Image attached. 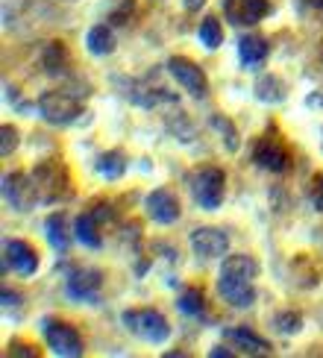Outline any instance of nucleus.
<instances>
[{"instance_id":"obj_1","label":"nucleus","mask_w":323,"mask_h":358,"mask_svg":"<svg viewBox=\"0 0 323 358\" xmlns=\"http://www.w3.org/2000/svg\"><path fill=\"white\" fill-rule=\"evenodd\" d=\"M259 273V264L253 256H227L217 273V294L232 306V308H250L256 303V288L253 279Z\"/></svg>"},{"instance_id":"obj_2","label":"nucleus","mask_w":323,"mask_h":358,"mask_svg":"<svg viewBox=\"0 0 323 358\" xmlns=\"http://www.w3.org/2000/svg\"><path fill=\"white\" fill-rule=\"evenodd\" d=\"M121 320L132 335H138L147 344H165L171 338V326L156 308H129L121 315Z\"/></svg>"},{"instance_id":"obj_3","label":"nucleus","mask_w":323,"mask_h":358,"mask_svg":"<svg viewBox=\"0 0 323 358\" xmlns=\"http://www.w3.org/2000/svg\"><path fill=\"white\" fill-rule=\"evenodd\" d=\"M224 182H227L224 171L215 165H206L197 173H191V194H194L197 206L206 208V212L220 208V203H224Z\"/></svg>"},{"instance_id":"obj_4","label":"nucleus","mask_w":323,"mask_h":358,"mask_svg":"<svg viewBox=\"0 0 323 358\" xmlns=\"http://www.w3.org/2000/svg\"><path fill=\"white\" fill-rule=\"evenodd\" d=\"M38 112L48 124L53 127H68L80 117V103L73 100L68 92H44L38 100Z\"/></svg>"},{"instance_id":"obj_5","label":"nucleus","mask_w":323,"mask_h":358,"mask_svg":"<svg viewBox=\"0 0 323 358\" xmlns=\"http://www.w3.org/2000/svg\"><path fill=\"white\" fill-rule=\"evenodd\" d=\"M168 71L191 97L203 100L206 94H209V80H206V73H203V68L197 62H191V59H185V56H171L168 59Z\"/></svg>"},{"instance_id":"obj_6","label":"nucleus","mask_w":323,"mask_h":358,"mask_svg":"<svg viewBox=\"0 0 323 358\" xmlns=\"http://www.w3.org/2000/svg\"><path fill=\"white\" fill-rule=\"evenodd\" d=\"M253 162L259 168L264 171H271V173H285L291 168V153H288V147L273 138V136H261L253 147Z\"/></svg>"},{"instance_id":"obj_7","label":"nucleus","mask_w":323,"mask_h":358,"mask_svg":"<svg viewBox=\"0 0 323 358\" xmlns=\"http://www.w3.org/2000/svg\"><path fill=\"white\" fill-rule=\"evenodd\" d=\"M44 338H48V347L62 355V358H77L82 355V338L80 332L68 323H44Z\"/></svg>"},{"instance_id":"obj_8","label":"nucleus","mask_w":323,"mask_h":358,"mask_svg":"<svg viewBox=\"0 0 323 358\" xmlns=\"http://www.w3.org/2000/svg\"><path fill=\"white\" fill-rule=\"evenodd\" d=\"M188 241L200 259H220V256H227V250H229V235L215 227H197Z\"/></svg>"},{"instance_id":"obj_9","label":"nucleus","mask_w":323,"mask_h":358,"mask_svg":"<svg viewBox=\"0 0 323 358\" xmlns=\"http://www.w3.org/2000/svg\"><path fill=\"white\" fill-rule=\"evenodd\" d=\"M3 256H6V267L18 271L21 276H33L38 271V252L29 247L27 241L6 238V241H3Z\"/></svg>"},{"instance_id":"obj_10","label":"nucleus","mask_w":323,"mask_h":358,"mask_svg":"<svg viewBox=\"0 0 323 358\" xmlns=\"http://www.w3.org/2000/svg\"><path fill=\"white\" fill-rule=\"evenodd\" d=\"M147 215H150L156 223H176L182 215V208H180V200H176V194L168 191V188H156L150 191V197H147Z\"/></svg>"},{"instance_id":"obj_11","label":"nucleus","mask_w":323,"mask_h":358,"mask_svg":"<svg viewBox=\"0 0 323 358\" xmlns=\"http://www.w3.org/2000/svg\"><path fill=\"white\" fill-rule=\"evenodd\" d=\"M3 200L24 212L29 203H36V191H33V179H27L24 173H6L3 176Z\"/></svg>"},{"instance_id":"obj_12","label":"nucleus","mask_w":323,"mask_h":358,"mask_svg":"<svg viewBox=\"0 0 323 358\" xmlns=\"http://www.w3.org/2000/svg\"><path fill=\"white\" fill-rule=\"evenodd\" d=\"M268 9V0H227V18L232 24H259Z\"/></svg>"},{"instance_id":"obj_13","label":"nucleus","mask_w":323,"mask_h":358,"mask_svg":"<svg viewBox=\"0 0 323 358\" xmlns=\"http://www.w3.org/2000/svg\"><path fill=\"white\" fill-rule=\"evenodd\" d=\"M100 285H103V279H100L97 271H77V273L68 279V296H71V300L94 303Z\"/></svg>"},{"instance_id":"obj_14","label":"nucleus","mask_w":323,"mask_h":358,"mask_svg":"<svg viewBox=\"0 0 323 358\" xmlns=\"http://www.w3.org/2000/svg\"><path fill=\"white\" fill-rule=\"evenodd\" d=\"M271 53V44L264 41L261 36H244L238 41V59H241V65L247 71H256L264 65V59H268Z\"/></svg>"},{"instance_id":"obj_15","label":"nucleus","mask_w":323,"mask_h":358,"mask_svg":"<svg viewBox=\"0 0 323 358\" xmlns=\"http://www.w3.org/2000/svg\"><path fill=\"white\" fill-rule=\"evenodd\" d=\"M224 338L229 341V344L238 347V350H244L247 355H268V352H271L268 341H261L256 332L244 329V326H229V329L224 332Z\"/></svg>"},{"instance_id":"obj_16","label":"nucleus","mask_w":323,"mask_h":358,"mask_svg":"<svg viewBox=\"0 0 323 358\" xmlns=\"http://www.w3.org/2000/svg\"><path fill=\"white\" fill-rule=\"evenodd\" d=\"M41 65H44V71H48L50 77H62V73H68V65H71V59H68V50H65V44H62V41H50L48 48H44Z\"/></svg>"},{"instance_id":"obj_17","label":"nucleus","mask_w":323,"mask_h":358,"mask_svg":"<svg viewBox=\"0 0 323 358\" xmlns=\"http://www.w3.org/2000/svg\"><path fill=\"white\" fill-rule=\"evenodd\" d=\"M85 44H88V53L92 56H109L115 50V36L106 24H97V27L88 29Z\"/></svg>"},{"instance_id":"obj_18","label":"nucleus","mask_w":323,"mask_h":358,"mask_svg":"<svg viewBox=\"0 0 323 358\" xmlns=\"http://www.w3.org/2000/svg\"><path fill=\"white\" fill-rule=\"evenodd\" d=\"M285 83L276 77V73H264V77L256 80V97L261 103H282L285 100Z\"/></svg>"},{"instance_id":"obj_19","label":"nucleus","mask_w":323,"mask_h":358,"mask_svg":"<svg viewBox=\"0 0 323 358\" xmlns=\"http://www.w3.org/2000/svg\"><path fill=\"white\" fill-rule=\"evenodd\" d=\"M291 276L297 279L300 288H315L320 282V267L315 264V259L308 262V256H297L291 262Z\"/></svg>"},{"instance_id":"obj_20","label":"nucleus","mask_w":323,"mask_h":358,"mask_svg":"<svg viewBox=\"0 0 323 358\" xmlns=\"http://www.w3.org/2000/svg\"><path fill=\"white\" fill-rule=\"evenodd\" d=\"M73 238L82 244V247H100V229H97V217L94 215H80L77 223H73Z\"/></svg>"},{"instance_id":"obj_21","label":"nucleus","mask_w":323,"mask_h":358,"mask_svg":"<svg viewBox=\"0 0 323 358\" xmlns=\"http://www.w3.org/2000/svg\"><path fill=\"white\" fill-rule=\"evenodd\" d=\"M94 171H97L100 176H106V179H117V176H124V173H127V156H124V153H117V150L103 153V156L97 159Z\"/></svg>"},{"instance_id":"obj_22","label":"nucleus","mask_w":323,"mask_h":358,"mask_svg":"<svg viewBox=\"0 0 323 358\" xmlns=\"http://www.w3.org/2000/svg\"><path fill=\"white\" fill-rule=\"evenodd\" d=\"M44 229H48V241L53 250L65 252L68 250V235H65V215H50L48 223H44Z\"/></svg>"},{"instance_id":"obj_23","label":"nucleus","mask_w":323,"mask_h":358,"mask_svg":"<svg viewBox=\"0 0 323 358\" xmlns=\"http://www.w3.org/2000/svg\"><path fill=\"white\" fill-rule=\"evenodd\" d=\"M197 36H200V41H203L209 50H215V48H220V44H224V29H220V21L215 18V15L203 18V24H200V29H197Z\"/></svg>"},{"instance_id":"obj_24","label":"nucleus","mask_w":323,"mask_h":358,"mask_svg":"<svg viewBox=\"0 0 323 358\" xmlns=\"http://www.w3.org/2000/svg\"><path fill=\"white\" fill-rule=\"evenodd\" d=\"M212 129H217L220 132V138H224V144H227V150L229 153H235L241 147V141H238V129L232 127V121L229 117H224V115H212Z\"/></svg>"},{"instance_id":"obj_25","label":"nucleus","mask_w":323,"mask_h":358,"mask_svg":"<svg viewBox=\"0 0 323 358\" xmlns=\"http://www.w3.org/2000/svg\"><path fill=\"white\" fill-rule=\"evenodd\" d=\"M273 326H276V332H282V335H297L303 329V317L297 311H282V315H276Z\"/></svg>"},{"instance_id":"obj_26","label":"nucleus","mask_w":323,"mask_h":358,"mask_svg":"<svg viewBox=\"0 0 323 358\" xmlns=\"http://www.w3.org/2000/svg\"><path fill=\"white\" fill-rule=\"evenodd\" d=\"M180 311H185V315H200L203 311V294L197 291V288H188V291H182L180 294Z\"/></svg>"},{"instance_id":"obj_27","label":"nucleus","mask_w":323,"mask_h":358,"mask_svg":"<svg viewBox=\"0 0 323 358\" xmlns=\"http://www.w3.org/2000/svg\"><path fill=\"white\" fill-rule=\"evenodd\" d=\"M15 147H18V129H15L12 124H3L0 127V156H9L15 153Z\"/></svg>"},{"instance_id":"obj_28","label":"nucleus","mask_w":323,"mask_h":358,"mask_svg":"<svg viewBox=\"0 0 323 358\" xmlns=\"http://www.w3.org/2000/svg\"><path fill=\"white\" fill-rule=\"evenodd\" d=\"M171 129H173V136H180V141H191L194 138V129H191V121L180 112V115H173L171 117Z\"/></svg>"},{"instance_id":"obj_29","label":"nucleus","mask_w":323,"mask_h":358,"mask_svg":"<svg viewBox=\"0 0 323 358\" xmlns=\"http://www.w3.org/2000/svg\"><path fill=\"white\" fill-rule=\"evenodd\" d=\"M308 200H312L315 212H323V173H315L308 182Z\"/></svg>"},{"instance_id":"obj_30","label":"nucleus","mask_w":323,"mask_h":358,"mask_svg":"<svg viewBox=\"0 0 323 358\" xmlns=\"http://www.w3.org/2000/svg\"><path fill=\"white\" fill-rule=\"evenodd\" d=\"M235 352L232 350H227V347H212L209 350V358H232Z\"/></svg>"},{"instance_id":"obj_31","label":"nucleus","mask_w":323,"mask_h":358,"mask_svg":"<svg viewBox=\"0 0 323 358\" xmlns=\"http://www.w3.org/2000/svg\"><path fill=\"white\" fill-rule=\"evenodd\" d=\"M9 355H27V358H29V355H33V350L24 347V344H12V347H9Z\"/></svg>"},{"instance_id":"obj_32","label":"nucleus","mask_w":323,"mask_h":358,"mask_svg":"<svg viewBox=\"0 0 323 358\" xmlns=\"http://www.w3.org/2000/svg\"><path fill=\"white\" fill-rule=\"evenodd\" d=\"M182 3H185V9H188V12H197V9L206 3V0H182Z\"/></svg>"},{"instance_id":"obj_33","label":"nucleus","mask_w":323,"mask_h":358,"mask_svg":"<svg viewBox=\"0 0 323 358\" xmlns=\"http://www.w3.org/2000/svg\"><path fill=\"white\" fill-rule=\"evenodd\" d=\"M3 303L6 306H18V296H15L12 291H3Z\"/></svg>"},{"instance_id":"obj_34","label":"nucleus","mask_w":323,"mask_h":358,"mask_svg":"<svg viewBox=\"0 0 323 358\" xmlns=\"http://www.w3.org/2000/svg\"><path fill=\"white\" fill-rule=\"evenodd\" d=\"M308 3H312L315 9H323V0H308Z\"/></svg>"},{"instance_id":"obj_35","label":"nucleus","mask_w":323,"mask_h":358,"mask_svg":"<svg viewBox=\"0 0 323 358\" xmlns=\"http://www.w3.org/2000/svg\"><path fill=\"white\" fill-rule=\"evenodd\" d=\"M320 56H323V44H320Z\"/></svg>"}]
</instances>
